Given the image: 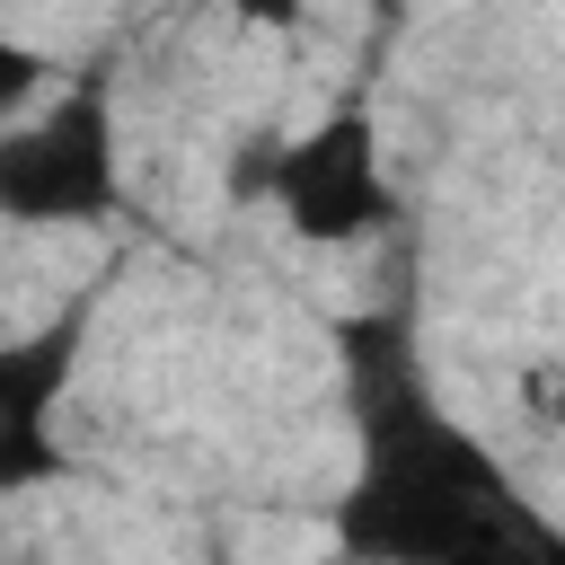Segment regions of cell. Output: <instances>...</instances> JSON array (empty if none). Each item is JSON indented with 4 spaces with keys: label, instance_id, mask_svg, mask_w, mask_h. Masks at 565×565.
<instances>
[{
    "label": "cell",
    "instance_id": "obj_1",
    "mask_svg": "<svg viewBox=\"0 0 565 565\" xmlns=\"http://www.w3.org/2000/svg\"><path fill=\"white\" fill-rule=\"evenodd\" d=\"M344 415H353V486L335 503V547L380 565H494V556H565V530L530 512L512 468L433 397L424 344L406 309H362L335 327Z\"/></svg>",
    "mask_w": 565,
    "mask_h": 565
},
{
    "label": "cell",
    "instance_id": "obj_2",
    "mask_svg": "<svg viewBox=\"0 0 565 565\" xmlns=\"http://www.w3.org/2000/svg\"><path fill=\"white\" fill-rule=\"evenodd\" d=\"M0 212L18 230H97L124 212V141H115V79L106 71H79L44 115H9Z\"/></svg>",
    "mask_w": 565,
    "mask_h": 565
},
{
    "label": "cell",
    "instance_id": "obj_3",
    "mask_svg": "<svg viewBox=\"0 0 565 565\" xmlns=\"http://www.w3.org/2000/svg\"><path fill=\"white\" fill-rule=\"evenodd\" d=\"M265 203H274L282 230L309 238V247H362V238L397 230V185H388L371 106L353 97V106H327L309 132H291V141L274 150Z\"/></svg>",
    "mask_w": 565,
    "mask_h": 565
},
{
    "label": "cell",
    "instance_id": "obj_4",
    "mask_svg": "<svg viewBox=\"0 0 565 565\" xmlns=\"http://www.w3.org/2000/svg\"><path fill=\"white\" fill-rule=\"evenodd\" d=\"M79 327H88V300L0 353V494H35V486L71 477V441L53 433V415H62L71 362H79Z\"/></svg>",
    "mask_w": 565,
    "mask_h": 565
},
{
    "label": "cell",
    "instance_id": "obj_5",
    "mask_svg": "<svg viewBox=\"0 0 565 565\" xmlns=\"http://www.w3.org/2000/svg\"><path fill=\"white\" fill-rule=\"evenodd\" d=\"M35 79H44V62H35V53H26V44H9V53H0V106H9V115H18V106H26V88H35Z\"/></svg>",
    "mask_w": 565,
    "mask_h": 565
},
{
    "label": "cell",
    "instance_id": "obj_6",
    "mask_svg": "<svg viewBox=\"0 0 565 565\" xmlns=\"http://www.w3.org/2000/svg\"><path fill=\"white\" fill-rule=\"evenodd\" d=\"M203 9H230V18H247V26H300V0H203Z\"/></svg>",
    "mask_w": 565,
    "mask_h": 565
},
{
    "label": "cell",
    "instance_id": "obj_7",
    "mask_svg": "<svg viewBox=\"0 0 565 565\" xmlns=\"http://www.w3.org/2000/svg\"><path fill=\"white\" fill-rule=\"evenodd\" d=\"M547 406H556V424H565V388H556V397H547Z\"/></svg>",
    "mask_w": 565,
    "mask_h": 565
}]
</instances>
